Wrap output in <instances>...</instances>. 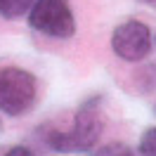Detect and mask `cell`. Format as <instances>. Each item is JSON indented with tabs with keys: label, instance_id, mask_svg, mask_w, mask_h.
<instances>
[{
	"label": "cell",
	"instance_id": "obj_1",
	"mask_svg": "<svg viewBox=\"0 0 156 156\" xmlns=\"http://www.w3.org/2000/svg\"><path fill=\"white\" fill-rule=\"evenodd\" d=\"M104 130L102 95H92L78 107L69 130H48L45 142L57 151H90Z\"/></svg>",
	"mask_w": 156,
	"mask_h": 156
},
{
	"label": "cell",
	"instance_id": "obj_2",
	"mask_svg": "<svg viewBox=\"0 0 156 156\" xmlns=\"http://www.w3.org/2000/svg\"><path fill=\"white\" fill-rule=\"evenodd\" d=\"M38 99L36 76L21 66H0V111L7 116L29 114Z\"/></svg>",
	"mask_w": 156,
	"mask_h": 156
},
{
	"label": "cell",
	"instance_id": "obj_3",
	"mask_svg": "<svg viewBox=\"0 0 156 156\" xmlns=\"http://www.w3.org/2000/svg\"><path fill=\"white\" fill-rule=\"evenodd\" d=\"M29 26L50 38H71L76 31V19L69 0H36L29 10Z\"/></svg>",
	"mask_w": 156,
	"mask_h": 156
},
{
	"label": "cell",
	"instance_id": "obj_4",
	"mask_svg": "<svg viewBox=\"0 0 156 156\" xmlns=\"http://www.w3.org/2000/svg\"><path fill=\"white\" fill-rule=\"evenodd\" d=\"M111 50L123 62H140L151 50V31L147 24L128 19L118 24L111 33Z\"/></svg>",
	"mask_w": 156,
	"mask_h": 156
},
{
	"label": "cell",
	"instance_id": "obj_5",
	"mask_svg": "<svg viewBox=\"0 0 156 156\" xmlns=\"http://www.w3.org/2000/svg\"><path fill=\"white\" fill-rule=\"evenodd\" d=\"M36 0H0V17L5 19H19L21 14L33 7Z\"/></svg>",
	"mask_w": 156,
	"mask_h": 156
},
{
	"label": "cell",
	"instance_id": "obj_6",
	"mask_svg": "<svg viewBox=\"0 0 156 156\" xmlns=\"http://www.w3.org/2000/svg\"><path fill=\"white\" fill-rule=\"evenodd\" d=\"M137 151L142 156H156V128H147L144 133H142Z\"/></svg>",
	"mask_w": 156,
	"mask_h": 156
},
{
	"label": "cell",
	"instance_id": "obj_7",
	"mask_svg": "<svg viewBox=\"0 0 156 156\" xmlns=\"http://www.w3.org/2000/svg\"><path fill=\"white\" fill-rule=\"evenodd\" d=\"M92 156H135V151L128 144H123V142H111V144L99 147Z\"/></svg>",
	"mask_w": 156,
	"mask_h": 156
},
{
	"label": "cell",
	"instance_id": "obj_8",
	"mask_svg": "<svg viewBox=\"0 0 156 156\" xmlns=\"http://www.w3.org/2000/svg\"><path fill=\"white\" fill-rule=\"evenodd\" d=\"M5 156H33V151H31L29 147H12Z\"/></svg>",
	"mask_w": 156,
	"mask_h": 156
},
{
	"label": "cell",
	"instance_id": "obj_9",
	"mask_svg": "<svg viewBox=\"0 0 156 156\" xmlns=\"http://www.w3.org/2000/svg\"><path fill=\"white\" fill-rule=\"evenodd\" d=\"M140 2H144V5H156V0H140Z\"/></svg>",
	"mask_w": 156,
	"mask_h": 156
}]
</instances>
